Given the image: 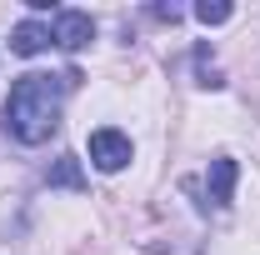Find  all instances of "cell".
<instances>
[{
  "label": "cell",
  "mask_w": 260,
  "mask_h": 255,
  "mask_svg": "<svg viewBox=\"0 0 260 255\" xmlns=\"http://www.w3.org/2000/svg\"><path fill=\"white\" fill-rule=\"evenodd\" d=\"M45 45H50V25H40V20H20L10 30V50L15 55H40Z\"/></svg>",
  "instance_id": "cell-5"
},
{
  "label": "cell",
  "mask_w": 260,
  "mask_h": 255,
  "mask_svg": "<svg viewBox=\"0 0 260 255\" xmlns=\"http://www.w3.org/2000/svg\"><path fill=\"white\" fill-rule=\"evenodd\" d=\"M85 75L80 70H60V75H45L30 70L10 85L5 95V130L20 140V145H45L55 130H60V100L65 90H75Z\"/></svg>",
  "instance_id": "cell-1"
},
{
  "label": "cell",
  "mask_w": 260,
  "mask_h": 255,
  "mask_svg": "<svg viewBox=\"0 0 260 255\" xmlns=\"http://www.w3.org/2000/svg\"><path fill=\"white\" fill-rule=\"evenodd\" d=\"M95 40V15L90 10H55L50 15V45L60 50H85Z\"/></svg>",
  "instance_id": "cell-2"
},
{
  "label": "cell",
  "mask_w": 260,
  "mask_h": 255,
  "mask_svg": "<svg viewBox=\"0 0 260 255\" xmlns=\"http://www.w3.org/2000/svg\"><path fill=\"white\" fill-rule=\"evenodd\" d=\"M235 180H240V165H235L230 155L210 160V175H205V185H210V200H215V205H230V200H235Z\"/></svg>",
  "instance_id": "cell-4"
},
{
  "label": "cell",
  "mask_w": 260,
  "mask_h": 255,
  "mask_svg": "<svg viewBox=\"0 0 260 255\" xmlns=\"http://www.w3.org/2000/svg\"><path fill=\"white\" fill-rule=\"evenodd\" d=\"M230 15H235V10H230L225 0H200V5H195V20H200V25H225Z\"/></svg>",
  "instance_id": "cell-7"
},
{
  "label": "cell",
  "mask_w": 260,
  "mask_h": 255,
  "mask_svg": "<svg viewBox=\"0 0 260 255\" xmlns=\"http://www.w3.org/2000/svg\"><path fill=\"white\" fill-rule=\"evenodd\" d=\"M195 70H200V85H210V90L220 85V70L210 65V45H195Z\"/></svg>",
  "instance_id": "cell-8"
},
{
  "label": "cell",
  "mask_w": 260,
  "mask_h": 255,
  "mask_svg": "<svg viewBox=\"0 0 260 255\" xmlns=\"http://www.w3.org/2000/svg\"><path fill=\"white\" fill-rule=\"evenodd\" d=\"M45 185H55V190H85L90 180H85V170H80L75 155H60L50 170H45Z\"/></svg>",
  "instance_id": "cell-6"
},
{
  "label": "cell",
  "mask_w": 260,
  "mask_h": 255,
  "mask_svg": "<svg viewBox=\"0 0 260 255\" xmlns=\"http://www.w3.org/2000/svg\"><path fill=\"white\" fill-rule=\"evenodd\" d=\"M90 160H95V170H105V175H115V170H125L130 165V135H120L115 125H100L90 130Z\"/></svg>",
  "instance_id": "cell-3"
}]
</instances>
